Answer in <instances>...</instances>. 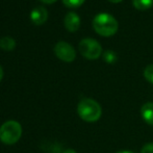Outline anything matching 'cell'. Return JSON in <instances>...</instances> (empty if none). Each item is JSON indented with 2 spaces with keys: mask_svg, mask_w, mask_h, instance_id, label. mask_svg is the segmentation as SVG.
<instances>
[{
  "mask_svg": "<svg viewBox=\"0 0 153 153\" xmlns=\"http://www.w3.org/2000/svg\"><path fill=\"white\" fill-rule=\"evenodd\" d=\"M64 24L65 27L68 31L75 32L79 29L80 27V18L79 16L74 12H70L66 15L64 19Z\"/></svg>",
  "mask_w": 153,
  "mask_h": 153,
  "instance_id": "cell-6",
  "label": "cell"
},
{
  "mask_svg": "<svg viewBox=\"0 0 153 153\" xmlns=\"http://www.w3.org/2000/svg\"><path fill=\"white\" fill-rule=\"evenodd\" d=\"M85 1V0H62V3L66 6H68V7L76 8V7H79Z\"/></svg>",
  "mask_w": 153,
  "mask_h": 153,
  "instance_id": "cell-12",
  "label": "cell"
},
{
  "mask_svg": "<svg viewBox=\"0 0 153 153\" xmlns=\"http://www.w3.org/2000/svg\"><path fill=\"white\" fill-rule=\"evenodd\" d=\"M103 57H104V61L108 62V64H113L117 59V56H116V54L113 51H106L104 53V55H103Z\"/></svg>",
  "mask_w": 153,
  "mask_h": 153,
  "instance_id": "cell-13",
  "label": "cell"
},
{
  "mask_svg": "<svg viewBox=\"0 0 153 153\" xmlns=\"http://www.w3.org/2000/svg\"><path fill=\"white\" fill-rule=\"evenodd\" d=\"M42 2H44V3H46V4H51V3H54L56 0H41Z\"/></svg>",
  "mask_w": 153,
  "mask_h": 153,
  "instance_id": "cell-15",
  "label": "cell"
},
{
  "mask_svg": "<svg viewBox=\"0 0 153 153\" xmlns=\"http://www.w3.org/2000/svg\"><path fill=\"white\" fill-rule=\"evenodd\" d=\"M141 115L143 120L147 124L153 126V103L146 102L141 107Z\"/></svg>",
  "mask_w": 153,
  "mask_h": 153,
  "instance_id": "cell-8",
  "label": "cell"
},
{
  "mask_svg": "<svg viewBox=\"0 0 153 153\" xmlns=\"http://www.w3.org/2000/svg\"><path fill=\"white\" fill-rule=\"evenodd\" d=\"M16 47V42L12 36H3L0 39V48L4 51H12Z\"/></svg>",
  "mask_w": 153,
  "mask_h": 153,
  "instance_id": "cell-9",
  "label": "cell"
},
{
  "mask_svg": "<svg viewBox=\"0 0 153 153\" xmlns=\"http://www.w3.org/2000/svg\"><path fill=\"white\" fill-rule=\"evenodd\" d=\"M116 153H134L133 151H130V150H121V151H118Z\"/></svg>",
  "mask_w": 153,
  "mask_h": 153,
  "instance_id": "cell-16",
  "label": "cell"
},
{
  "mask_svg": "<svg viewBox=\"0 0 153 153\" xmlns=\"http://www.w3.org/2000/svg\"><path fill=\"white\" fill-rule=\"evenodd\" d=\"M132 4L137 10H146L152 6L153 0H132Z\"/></svg>",
  "mask_w": 153,
  "mask_h": 153,
  "instance_id": "cell-10",
  "label": "cell"
},
{
  "mask_svg": "<svg viewBox=\"0 0 153 153\" xmlns=\"http://www.w3.org/2000/svg\"><path fill=\"white\" fill-rule=\"evenodd\" d=\"M93 28L102 36H111L118 31L119 23L108 13H99L93 19Z\"/></svg>",
  "mask_w": 153,
  "mask_h": 153,
  "instance_id": "cell-1",
  "label": "cell"
},
{
  "mask_svg": "<svg viewBox=\"0 0 153 153\" xmlns=\"http://www.w3.org/2000/svg\"><path fill=\"white\" fill-rule=\"evenodd\" d=\"M2 77H3V70H2L1 66H0V81H1Z\"/></svg>",
  "mask_w": 153,
  "mask_h": 153,
  "instance_id": "cell-18",
  "label": "cell"
},
{
  "mask_svg": "<svg viewBox=\"0 0 153 153\" xmlns=\"http://www.w3.org/2000/svg\"><path fill=\"white\" fill-rule=\"evenodd\" d=\"M54 54L62 62H71L76 57V51L73 48L72 45L61 41V42L56 43V45L54 46Z\"/></svg>",
  "mask_w": 153,
  "mask_h": 153,
  "instance_id": "cell-5",
  "label": "cell"
},
{
  "mask_svg": "<svg viewBox=\"0 0 153 153\" xmlns=\"http://www.w3.org/2000/svg\"><path fill=\"white\" fill-rule=\"evenodd\" d=\"M48 19V12L43 6H36L30 13V20L36 25H42Z\"/></svg>",
  "mask_w": 153,
  "mask_h": 153,
  "instance_id": "cell-7",
  "label": "cell"
},
{
  "mask_svg": "<svg viewBox=\"0 0 153 153\" xmlns=\"http://www.w3.org/2000/svg\"><path fill=\"white\" fill-rule=\"evenodd\" d=\"M141 153H153V143H147L142 147Z\"/></svg>",
  "mask_w": 153,
  "mask_h": 153,
  "instance_id": "cell-14",
  "label": "cell"
},
{
  "mask_svg": "<svg viewBox=\"0 0 153 153\" xmlns=\"http://www.w3.org/2000/svg\"><path fill=\"white\" fill-rule=\"evenodd\" d=\"M62 153H76V152L73 149H67V150H65V151H62Z\"/></svg>",
  "mask_w": 153,
  "mask_h": 153,
  "instance_id": "cell-17",
  "label": "cell"
},
{
  "mask_svg": "<svg viewBox=\"0 0 153 153\" xmlns=\"http://www.w3.org/2000/svg\"><path fill=\"white\" fill-rule=\"evenodd\" d=\"M79 52L88 59H97L102 54V47L100 43L92 38H85L79 42Z\"/></svg>",
  "mask_w": 153,
  "mask_h": 153,
  "instance_id": "cell-4",
  "label": "cell"
},
{
  "mask_svg": "<svg viewBox=\"0 0 153 153\" xmlns=\"http://www.w3.org/2000/svg\"><path fill=\"white\" fill-rule=\"evenodd\" d=\"M144 77L150 83H153V64L148 65L144 70Z\"/></svg>",
  "mask_w": 153,
  "mask_h": 153,
  "instance_id": "cell-11",
  "label": "cell"
},
{
  "mask_svg": "<svg viewBox=\"0 0 153 153\" xmlns=\"http://www.w3.org/2000/svg\"><path fill=\"white\" fill-rule=\"evenodd\" d=\"M22 127L17 121H7L0 127V141L5 145H13L20 140Z\"/></svg>",
  "mask_w": 153,
  "mask_h": 153,
  "instance_id": "cell-3",
  "label": "cell"
},
{
  "mask_svg": "<svg viewBox=\"0 0 153 153\" xmlns=\"http://www.w3.org/2000/svg\"><path fill=\"white\" fill-rule=\"evenodd\" d=\"M77 113L85 122H96L102 115V108L97 101L91 98H85L78 103Z\"/></svg>",
  "mask_w": 153,
  "mask_h": 153,
  "instance_id": "cell-2",
  "label": "cell"
},
{
  "mask_svg": "<svg viewBox=\"0 0 153 153\" xmlns=\"http://www.w3.org/2000/svg\"><path fill=\"white\" fill-rule=\"evenodd\" d=\"M109 2H113V3H119V2L123 1V0H108Z\"/></svg>",
  "mask_w": 153,
  "mask_h": 153,
  "instance_id": "cell-19",
  "label": "cell"
}]
</instances>
